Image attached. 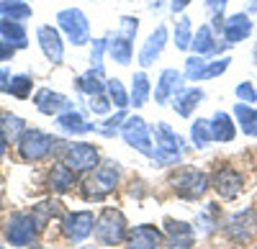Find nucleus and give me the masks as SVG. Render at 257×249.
I'll return each mask as SVG.
<instances>
[{
	"label": "nucleus",
	"mask_w": 257,
	"mask_h": 249,
	"mask_svg": "<svg viewBox=\"0 0 257 249\" xmlns=\"http://www.w3.org/2000/svg\"><path fill=\"white\" fill-rule=\"evenodd\" d=\"M118 177H121V170L116 162H103L93 170V175L82 182V198L85 200H103L108 198L116 185H118Z\"/></svg>",
	"instance_id": "f257e3e1"
},
{
	"label": "nucleus",
	"mask_w": 257,
	"mask_h": 249,
	"mask_svg": "<svg viewBox=\"0 0 257 249\" xmlns=\"http://www.w3.org/2000/svg\"><path fill=\"white\" fill-rule=\"evenodd\" d=\"M183 152H185V144H183L180 134H175L167 123H157L155 126V157L152 159H157L160 167H165V164L180 162Z\"/></svg>",
	"instance_id": "f03ea898"
},
{
	"label": "nucleus",
	"mask_w": 257,
	"mask_h": 249,
	"mask_svg": "<svg viewBox=\"0 0 257 249\" xmlns=\"http://www.w3.org/2000/svg\"><path fill=\"white\" fill-rule=\"evenodd\" d=\"M57 144L62 141H57L52 134H44L39 129H26L24 136L18 139V154L24 162H39V159L49 157L57 149Z\"/></svg>",
	"instance_id": "7ed1b4c3"
},
{
	"label": "nucleus",
	"mask_w": 257,
	"mask_h": 249,
	"mask_svg": "<svg viewBox=\"0 0 257 249\" xmlns=\"http://www.w3.org/2000/svg\"><path fill=\"white\" fill-rule=\"evenodd\" d=\"M126 216L118 208H105L98 218H95V236L103 246H116L121 241H126Z\"/></svg>",
	"instance_id": "20e7f679"
},
{
	"label": "nucleus",
	"mask_w": 257,
	"mask_h": 249,
	"mask_svg": "<svg viewBox=\"0 0 257 249\" xmlns=\"http://www.w3.org/2000/svg\"><path fill=\"white\" fill-rule=\"evenodd\" d=\"M170 185H173V190H175L178 198H183V200H198V198L206 195L211 182H208L206 172H201L196 167H185V170H180L173 180H170Z\"/></svg>",
	"instance_id": "39448f33"
},
{
	"label": "nucleus",
	"mask_w": 257,
	"mask_h": 249,
	"mask_svg": "<svg viewBox=\"0 0 257 249\" xmlns=\"http://www.w3.org/2000/svg\"><path fill=\"white\" fill-rule=\"evenodd\" d=\"M121 136L132 149H137L144 157H155V144H152V131H149L147 121L142 116H128L121 123Z\"/></svg>",
	"instance_id": "423d86ee"
},
{
	"label": "nucleus",
	"mask_w": 257,
	"mask_h": 249,
	"mask_svg": "<svg viewBox=\"0 0 257 249\" xmlns=\"http://www.w3.org/2000/svg\"><path fill=\"white\" fill-rule=\"evenodd\" d=\"M57 26L64 31L67 41H72L75 47H82L90 41V24L88 16H85L80 8H64L57 13Z\"/></svg>",
	"instance_id": "0eeeda50"
},
{
	"label": "nucleus",
	"mask_w": 257,
	"mask_h": 249,
	"mask_svg": "<svg viewBox=\"0 0 257 249\" xmlns=\"http://www.w3.org/2000/svg\"><path fill=\"white\" fill-rule=\"evenodd\" d=\"M62 162L67 164L72 172H90L100 164V157H98V149L93 144L77 141V144H67V147H64Z\"/></svg>",
	"instance_id": "6e6552de"
},
{
	"label": "nucleus",
	"mask_w": 257,
	"mask_h": 249,
	"mask_svg": "<svg viewBox=\"0 0 257 249\" xmlns=\"http://www.w3.org/2000/svg\"><path fill=\"white\" fill-rule=\"evenodd\" d=\"M39 223L34 218V213H13L8 221H6V236L13 246H26L36 239L39 234Z\"/></svg>",
	"instance_id": "1a4fd4ad"
},
{
	"label": "nucleus",
	"mask_w": 257,
	"mask_h": 249,
	"mask_svg": "<svg viewBox=\"0 0 257 249\" xmlns=\"http://www.w3.org/2000/svg\"><path fill=\"white\" fill-rule=\"evenodd\" d=\"M224 231L229 236V241L234 244H247L254 239V231H257V211L252 208H244L239 211L237 216H231L224 226Z\"/></svg>",
	"instance_id": "9d476101"
},
{
	"label": "nucleus",
	"mask_w": 257,
	"mask_h": 249,
	"mask_svg": "<svg viewBox=\"0 0 257 249\" xmlns=\"http://www.w3.org/2000/svg\"><path fill=\"white\" fill-rule=\"evenodd\" d=\"M95 229V216L93 211H72L64 216L62 221V234L67 236L70 241H82L88 239Z\"/></svg>",
	"instance_id": "9b49d317"
},
{
	"label": "nucleus",
	"mask_w": 257,
	"mask_h": 249,
	"mask_svg": "<svg viewBox=\"0 0 257 249\" xmlns=\"http://www.w3.org/2000/svg\"><path fill=\"white\" fill-rule=\"evenodd\" d=\"M162 244H165V234L152 223L134 226V229L126 234L128 249H162Z\"/></svg>",
	"instance_id": "f8f14e48"
},
{
	"label": "nucleus",
	"mask_w": 257,
	"mask_h": 249,
	"mask_svg": "<svg viewBox=\"0 0 257 249\" xmlns=\"http://www.w3.org/2000/svg\"><path fill=\"white\" fill-rule=\"evenodd\" d=\"M36 39H39V47L44 52V57L52 62V65H62L64 62V41L59 29L54 26H39L36 29Z\"/></svg>",
	"instance_id": "ddd939ff"
},
{
	"label": "nucleus",
	"mask_w": 257,
	"mask_h": 249,
	"mask_svg": "<svg viewBox=\"0 0 257 249\" xmlns=\"http://www.w3.org/2000/svg\"><path fill=\"white\" fill-rule=\"evenodd\" d=\"M34 103H36V111L44 113V116H59L64 111H72V103L67 95H62L57 90H49V88H41L36 95H34Z\"/></svg>",
	"instance_id": "4468645a"
},
{
	"label": "nucleus",
	"mask_w": 257,
	"mask_h": 249,
	"mask_svg": "<svg viewBox=\"0 0 257 249\" xmlns=\"http://www.w3.org/2000/svg\"><path fill=\"white\" fill-rule=\"evenodd\" d=\"M183 72L173 70V67H167L162 70L160 80H157V88H155V103H160V106H165V103L173 100V95L178 90H183Z\"/></svg>",
	"instance_id": "2eb2a0df"
},
{
	"label": "nucleus",
	"mask_w": 257,
	"mask_h": 249,
	"mask_svg": "<svg viewBox=\"0 0 257 249\" xmlns=\"http://www.w3.org/2000/svg\"><path fill=\"white\" fill-rule=\"evenodd\" d=\"M211 185L216 188V193L224 200H234L242 193V175L237 170H231V167H224V170H219L216 175H213Z\"/></svg>",
	"instance_id": "dca6fc26"
},
{
	"label": "nucleus",
	"mask_w": 257,
	"mask_h": 249,
	"mask_svg": "<svg viewBox=\"0 0 257 249\" xmlns=\"http://www.w3.org/2000/svg\"><path fill=\"white\" fill-rule=\"evenodd\" d=\"M224 41L226 44H242V41L252 34V21L249 13H234L224 21Z\"/></svg>",
	"instance_id": "f3484780"
},
{
	"label": "nucleus",
	"mask_w": 257,
	"mask_h": 249,
	"mask_svg": "<svg viewBox=\"0 0 257 249\" xmlns=\"http://www.w3.org/2000/svg\"><path fill=\"white\" fill-rule=\"evenodd\" d=\"M165 44H167V29L165 26H157L152 34H149V39L144 41V47L139 52V65L142 67H152L155 62H157V57L162 54Z\"/></svg>",
	"instance_id": "a211bd4d"
},
{
	"label": "nucleus",
	"mask_w": 257,
	"mask_h": 249,
	"mask_svg": "<svg viewBox=\"0 0 257 249\" xmlns=\"http://www.w3.org/2000/svg\"><path fill=\"white\" fill-rule=\"evenodd\" d=\"M203 90L201 88H183L173 95V111L183 118H188L193 111H196V106H201V100H203Z\"/></svg>",
	"instance_id": "6ab92c4d"
},
{
	"label": "nucleus",
	"mask_w": 257,
	"mask_h": 249,
	"mask_svg": "<svg viewBox=\"0 0 257 249\" xmlns=\"http://www.w3.org/2000/svg\"><path fill=\"white\" fill-rule=\"evenodd\" d=\"M208 126H211V139L219 141V144H229V141H234V136H237V123H234L231 116L224 113V111H219L216 116H213L208 121Z\"/></svg>",
	"instance_id": "aec40b11"
},
{
	"label": "nucleus",
	"mask_w": 257,
	"mask_h": 249,
	"mask_svg": "<svg viewBox=\"0 0 257 249\" xmlns=\"http://www.w3.org/2000/svg\"><path fill=\"white\" fill-rule=\"evenodd\" d=\"M75 175H77V172H72L64 162H62V164H54L52 172H49V177H47V188H49L52 193H67V190L75 188V182H77Z\"/></svg>",
	"instance_id": "412c9836"
},
{
	"label": "nucleus",
	"mask_w": 257,
	"mask_h": 249,
	"mask_svg": "<svg viewBox=\"0 0 257 249\" xmlns=\"http://www.w3.org/2000/svg\"><path fill=\"white\" fill-rule=\"evenodd\" d=\"M57 126L67 134H90L95 131V123H88L77 111H64L57 116Z\"/></svg>",
	"instance_id": "4be33fe9"
},
{
	"label": "nucleus",
	"mask_w": 257,
	"mask_h": 249,
	"mask_svg": "<svg viewBox=\"0 0 257 249\" xmlns=\"http://www.w3.org/2000/svg\"><path fill=\"white\" fill-rule=\"evenodd\" d=\"M0 36H3L8 44H13L16 49H26L29 47V36H26V29H24L21 21L3 18L0 21Z\"/></svg>",
	"instance_id": "5701e85b"
},
{
	"label": "nucleus",
	"mask_w": 257,
	"mask_h": 249,
	"mask_svg": "<svg viewBox=\"0 0 257 249\" xmlns=\"http://www.w3.org/2000/svg\"><path fill=\"white\" fill-rule=\"evenodd\" d=\"M108 54H111V59L116 62V65H123V67H126L128 62H132V54H134V49H132V39L123 36V34L108 39Z\"/></svg>",
	"instance_id": "b1692460"
},
{
	"label": "nucleus",
	"mask_w": 257,
	"mask_h": 249,
	"mask_svg": "<svg viewBox=\"0 0 257 249\" xmlns=\"http://www.w3.org/2000/svg\"><path fill=\"white\" fill-rule=\"evenodd\" d=\"M167 236L170 241H173L175 246H190L193 244V236H196V231H193V226L185 223V221H173L167 218Z\"/></svg>",
	"instance_id": "393cba45"
},
{
	"label": "nucleus",
	"mask_w": 257,
	"mask_h": 249,
	"mask_svg": "<svg viewBox=\"0 0 257 249\" xmlns=\"http://www.w3.org/2000/svg\"><path fill=\"white\" fill-rule=\"evenodd\" d=\"M234 118H237L239 129L247 136H257V108H252L249 103H237L234 106Z\"/></svg>",
	"instance_id": "a878e982"
},
{
	"label": "nucleus",
	"mask_w": 257,
	"mask_h": 249,
	"mask_svg": "<svg viewBox=\"0 0 257 249\" xmlns=\"http://www.w3.org/2000/svg\"><path fill=\"white\" fill-rule=\"evenodd\" d=\"M190 49L196 52V54H219L221 52V47H216V41H213V31H211V26H201L198 31H196V36H193V41H190Z\"/></svg>",
	"instance_id": "bb28decb"
},
{
	"label": "nucleus",
	"mask_w": 257,
	"mask_h": 249,
	"mask_svg": "<svg viewBox=\"0 0 257 249\" xmlns=\"http://www.w3.org/2000/svg\"><path fill=\"white\" fill-rule=\"evenodd\" d=\"M149 93H152V85H149V77L144 72H137L132 77V93H128V98H132V106L134 108H144L147 100H149Z\"/></svg>",
	"instance_id": "cd10ccee"
},
{
	"label": "nucleus",
	"mask_w": 257,
	"mask_h": 249,
	"mask_svg": "<svg viewBox=\"0 0 257 249\" xmlns=\"http://www.w3.org/2000/svg\"><path fill=\"white\" fill-rule=\"evenodd\" d=\"M0 131L6 134L8 144H18V139L26 131V123H24V118H18L13 113H0Z\"/></svg>",
	"instance_id": "c85d7f7f"
},
{
	"label": "nucleus",
	"mask_w": 257,
	"mask_h": 249,
	"mask_svg": "<svg viewBox=\"0 0 257 249\" xmlns=\"http://www.w3.org/2000/svg\"><path fill=\"white\" fill-rule=\"evenodd\" d=\"M100 77H103V75H98L95 70H88L85 75H80V77L75 80V88H77L80 93H85V95H100V93L105 90V85L100 82Z\"/></svg>",
	"instance_id": "c756f323"
},
{
	"label": "nucleus",
	"mask_w": 257,
	"mask_h": 249,
	"mask_svg": "<svg viewBox=\"0 0 257 249\" xmlns=\"http://www.w3.org/2000/svg\"><path fill=\"white\" fill-rule=\"evenodd\" d=\"M0 16L11 21H26L31 18V6L24 3V0H3L0 3Z\"/></svg>",
	"instance_id": "7c9ffc66"
},
{
	"label": "nucleus",
	"mask_w": 257,
	"mask_h": 249,
	"mask_svg": "<svg viewBox=\"0 0 257 249\" xmlns=\"http://www.w3.org/2000/svg\"><path fill=\"white\" fill-rule=\"evenodd\" d=\"M190 141H193V147H196V149H206L208 144L213 141L211 139V126H208L206 118H196L190 123Z\"/></svg>",
	"instance_id": "2f4dec72"
},
{
	"label": "nucleus",
	"mask_w": 257,
	"mask_h": 249,
	"mask_svg": "<svg viewBox=\"0 0 257 249\" xmlns=\"http://www.w3.org/2000/svg\"><path fill=\"white\" fill-rule=\"evenodd\" d=\"M105 93H108V98H111V103L121 111V108H126V106H132V98H128V93H126V88L121 85V80H108L105 82Z\"/></svg>",
	"instance_id": "473e14b6"
},
{
	"label": "nucleus",
	"mask_w": 257,
	"mask_h": 249,
	"mask_svg": "<svg viewBox=\"0 0 257 249\" xmlns=\"http://www.w3.org/2000/svg\"><path fill=\"white\" fill-rule=\"evenodd\" d=\"M59 211H62V203H57V200H44V203H39L31 213H34V218H36V223H39V229H44V226L49 223V218H54Z\"/></svg>",
	"instance_id": "72a5a7b5"
},
{
	"label": "nucleus",
	"mask_w": 257,
	"mask_h": 249,
	"mask_svg": "<svg viewBox=\"0 0 257 249\" xmlns=\"http://www.w3.org/2000/svg\"><path fill=\"white\" fill-rule=\"evenodd\" d=\"M31 88H34V80L29 75H13L11 82H8V90L13 98H21V100H26L31 95Z\"/></svg>",
	"instance_id": "f704fd0d"
},
{
	"label": "nucleus",
	"mask_w": 257,
	"mask_h": 249,
	"mask_svg": "<svg viewBox=\"0 0 257 249\" xmlns=\"http://www.w3.org/2000/svg\"><path fill=\"white\" fill-rule=\"evenodd\" d=\"M190 41H193L190 18H188V16H183V18L178 21V26H175V47H178L180 52H185V49H190Z\"/></svg>",
	"instance_id": "c9c22d12"
},
{
	"label": "nucleus",
	"mask_w": 257,
	"mask_h": 249,
	"mask_svg": "<svg viewBox=\"0 0 257 249\" xmlns=\"http://www.w3.org/2000/svg\"><path fill=\"white\" fill-rule=\"evenodd\" d=\"M203 70H206V59H203L201 54H193V57L185 59V72H183V77L190 80V82H201Z\"/></svg>",
	"instance_id": "e433bc0d"
},
{
	"label": "nucleus",
	"mask_w": 257,
	"mask_h": 249,
	"mask_svg": "<svg viewBox=\"0 0 257 249\" xmlns=\"http://www.w3.org/2000/svg\"><path fill=\"white\" fill-rule=\"evenodd\" d=\"M103 52H108V39H93V52H90V70L103 75Z\"/></svg>",
	"instance_id": "4c0bfd02"
},
{
	"label": "nucleus",
	"mask_w": 257,
	"mask_h": 249,
	"mask_svg": "<svg viewBox=\"0 0 257 249\" xmlns=\"http://www.w3.org/2000/svg\"><path fill=\"white\" fill-rule=\"evenodd\" d=\"M126 118H128V116H126V108H121L113 118H105V121L100 123V126H95V131H98V134H103V136H113V134L121 129V123H123Z\"/></svg>",
	"instance_id": "58836bf2"
},
{
	"label": "nucleus",
	"mask_w": 257,
	"mask_h": 249,
	"mask_svg": "<svg viewBox=\"0 0 257 249\" xmlns=\"http://www.w3.org/2000/svg\"><path fill=\"white\" fill-rule=\"evenodd\" d=\"M229 65H231V59H229V57H221V59H216V62H206V70H203L201 80H211V77L224 75V72L229 70Z\"/></svg>",
	"instance_id": "ea45409f"
},
{
	"label": "nucleus",
	"mask_w": 257,
	"mask_h": 249,
	"mask_svg": "<svg viewBox=\"0 0 257 249\" xmlns=\"http://www.w3.org/2000/svg\"><path fill=\"white\" fill-rule=\"evenodd\" d=\"M234 95H237L239 103H257V90L252 82H239L237 88H234Z\"/></svg>",
	"instance_id": "a19ab883"
},
{
	"label": "nucleus",
	"mask_w": 257,
	"mask_h": 249,
	"mask_svg": "<svg viewBox=\"0 0 257 249\" xmlns=\"http://www.w3.org/2000/svg\"><path fill=\"white\" fill-rule=\"evenodd\" d=\"M111 106H113V103H111V98L108 95H90V111L93 113H98V116H103V113H108L111 111Z\"/></svg>",
	"instance_id": "79ce46f5"
},
{
	"label": "nucleus",
	"mask_w": 257,
	"mask_h": 249,
	"mask_svg": "<svg viewBox=\"0 0 257 249\" xmlns=\"http://www.w3.org/2000/svg\"><path fill=\"white\" fill-rule=\"evenodd\" d=\"M137 31H139V18H137V16H123V18H121V34L134 41Z\"/></svg>",
	"instance_id": "37998d69"
},
{
	"label": "nucleus",
	"mask_w": 257,
	"mask_h": 249,
	"mask_svg": "<svg viewBox=\"0 0 257 249\" xmlns=\"http://www.w3.org/2000/svg\"><path fill=\"white\" fill-rule=\"evenodd\" d=\"M13 54H16V47H13V44H8V41H6L3 36H0V62H8Z\"/></svg>",
	"instance_id": "c03bdc74"
},
{
	"label": "nucleus",
	"mask_w": 257,
	"mask_h": 249,
	"mask_svg": "<svg viewBox=\"0 0 257 249\" xmlns=\"http://www.w3.org/2000/svg\"><path fill=\"white\" fill-rule=\"evenodd\" d=\"M226 3H229V0H206V6H208V11H211L213 16H224Z\"/></svg>",
	"instance_id": "a18cd8bd"
},
{
	"label": "nucleus",
	"mask_w": 257,
	"mask_h": 249,
	"mask_svg": "<svg viewBox=\"0 0 257 249\" xmlns=\"http://www.w3.org/2000/svg\"><path fill=\"white\" fill-rule=\"evenodd\" d=\"M190 6V0H170V11L173 13H183Z\"/></svg>",
	"instance_id": "49530a36"
},
{
	"label": "nucleus",
	"mask_w": 257,
	"mask_h": 249,
	"mask_svg": "<svg viewBox=\"0 0 257 249\" xmlns=\"http://www.w3.org/2000/svg\"><path fill=\"white\" fill-rule=\"evenodd\" d=\"M8 82H11V72L8 70H0V90H8Z\"/></svg>",
	"instance_id": "de8ad7c7"
},
{
	"label": "nucleus",
	"mask_w": 257,
	"mask_h": 249,
	"mask_svg": "<svg viewBox=\"0 0 257 249\" xmlns=\"http://www.w3.org/2000/svg\"><path fill=\"white\" fill-rule=\"evenodd\" d=\"M6 147H8V141H6V134L0 131V159H3V154H6Z\"/></svg>",
	"instance_id": "09e8293b"
},
{
	"label": "nucleus",
	"mask_w": 257,
	"mask_h": 249,
	"mask_svg": "<svg viewBox=\"0 0 257 249\" xmlns=\"http://www.w3.org/2000/svg\"><path fill=\"white\" fill-rule=\"evenodd\" d=\"M249 11H252V13H254V11H257V0H254V3H252V6H249Z\"/></svg>",
	"instance_id": "8fccbe9b"
},
{
	"label": "nucleus",
	"mask_w": 257,
	"mask_h": 249,
	"mask_svg": "<svg viewBox=\"0 0 257 249\" xmlns=\"http://www.w3.org/2000/svg\"><path fill=\"white\" fill-rule=\"evenodd\" d=\"M254 62H257V44H254Z\"/></svg>",
	"instance_id": "3c124183"
},
{
	"label": "nucleus",
	"mask_w": 257,
	"mask_h": 249,
	"mask_svg": "<svg viewBox=\"0 0 257 249\" xmlns=\"http://www.w3.org/2000/svg\"><path fill=\"white\" fill-rule=\"evenodd\" d=\"M82 249H93V246H82Z\"/></svg>",
	"instance_id": "603ef678"
},
{
	"label": "nucleus",
	"mask_w": 257,
	"mask_h": 249,
	"mask_svg": "<svg viewBox=\"0 0 257 249\" xmlns=\"http://www.w3.org/2000/svg\"><path fill=\"white\" fill-rule=\"evenodd\" d=\"M0 208H3V200H0Z\"/></svg>",
	"instance_id": "864d4df0"
},
{
	"label": "nucleus",
	"mask_w": 257,
	"mask_h": 249,
	"mask_svg": "<svg viewBox=\"0 0 257 249\" xmlns=\"http://www.w3.org/2000/svg\"><path fill=\"white\" fill-rule=\"evenodd\" d=\"M24 3H26V0H24Z\"/></svg>",
	"instance_id": "5fc2aeb1"
},
{
	"label": "nucleus",
	"mask_w": 257,
	"mask_h": 249,
	"mask_svg": "<svg viewBox=\"0 0 257 249\" xmlns=\"http://www.w3.org/2000/svg\"><path fill=\"white\" fill-rule=\"evenodd\" d=\"M254 249H257V246H254Z\"/></svg>",
	"instance_id": "6e6d98bb"
}]
</instances>
